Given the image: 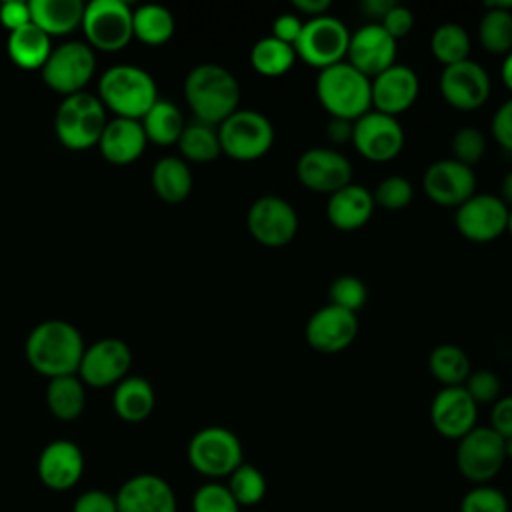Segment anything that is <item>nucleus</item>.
<instances>
[{
  "label": "nucleus",
  "mask_w": 512,
  "mask_h": 512,
  "mask_svg": "<svg viewBox=\"0 0 512 512\" xmlns=\"http://www.w3.org/2000/svg\"><path fill=\"white\" fill-rule=\"evenodd\" d=\"M98 98L116 118L142 120L158 100V90L146 70L132 64H118L100 76Z\"/></svg>",
  "instance_id": "4"
},
{
  "label": "nucleus",
  "mask_w": 512,
  "mask_h": 512,
  "mask_svg": "<svg viewBox=\"0 0 512 512\" xmlns=\"http://www.w3.org/2000/svg\"><path fill=\"white\" fill-rule=\"evenodd\" d=\"M176 22L168 8L160 4H144L132 10V34L144 44L160 46L174 34Z\"/></svg>",
  "instance_id": "33"
},
{
  "label": "nucleus",
  "mask_w": 512,
  "mask_h": 512,
  "mask_svg": "<svg viewBox=\"0 0 512 512\" xmlns=\"http://www.w3.org/2000/svg\"><path fill=\"white\" fill-rule=\"evenodd\" d=\"M30 20L44 34L64 36L82 26L84 4L80 0H30Z\"/></svg>",
  "instance_id": "27"
},
{
  "label": "nucleus",
  "mask_w": 512,
  "mask_h": 512,
  "mask_svg": "<svg viewBox=\"0 0 512 512\" xmlns=\"http://www.w3.org/2000/svg\"><path fill=\"white\" fill-rule=\"evenodd\" d=\"M184 98L198 122L218 126L238 110L240 86L228 68L206 62L186 74Z\"/></svg>",
  "instance_id": "2"
},
{
  "label": "nucleus",
  "mask_w": 512,
  "mask_h": 512,
  "mask_svg": "<svg viewBox=\"0 0 512 512\" xmlns=\"http://www.w3.org/2000/svg\"><path fill=\"white\" fill-rule=\"evenodd\" d=\"M500 198L506 206H512V170L506 172V176L500 182Z\"/></svg>",
  "instance_id": "56"
},
{
  "label": "nucleus",
  "mask_w": 512,
  "mask_h": 512,
  "mask_svg": "<svg viewBox=\"0 0 512 512\" xmlns=\"http://www.w3.org/2000/svg\"><path fill=\"white\" fill-rule=\"evenodd\" d=\"M374 206L372 190L350 182L328 196L326 216L334 228L352 232L362 228L372 218Z\"/></svg>",
  "instance_id": "26"
},
{
  "label": "nucleus",
  "mask_w": 512,
  "mask_h": 512,
  "mask_svg": "<svg viewBox=\"0 0 512 512\" xmlns=\"http://www.w3.org/2000/svg\"><path fill=\"white\" fill-rule=\"evenodd\" d=\"M480 46L490 54H508L512 50V12L486 8L478 24Z\"/></svg>",
  "instance_id": "38"
},
{
  "label": "nucleus",
  "mask_w": 512,
  "mask_h": 512,
  "mask_svg": "<svg viewBox=\"0 0 512 512\" xmlns=\"http://www.w3.org/2000/svg\"><path fill=\"white\" fill-rule=\"evenodd\" d=\"M192 512H240V506L228 486L210 480L196 488L192 496Z\"/></svg>",
  "instance_id": "42"
},
{
  "label": "nucleus",
  "mask_w": 512,
  "mask_h": 512,
  "mask_svg": "<svg viewBox=\"0 0 512 512\" xmlns=\"http://www.w3.org/2000/svg\"><path fill=\"white\" fill-rule=\"evenodd\" d=\"M394 40H400L404 36H408L414 28V14L408 6L396 2L386 14L384 18L378 22Z\"/></svg>",
  "instance_id": "46"
},
{
  "label": "nucleus",
  "mask_w": 512,
  "mask_h": 512,
  "mask_svg": "<svg viewBox=\"0 0 512 512\" xmlns=\"http://www.w3.org/2000/svg\"><path fill=\"white\" fill-rule=\"evenodd\" d=\"M296 62V50L278 38L264 36L250 50V64L262 76H282Z\"/></svg>",
  "instance_id": "35"
},
{
  "label": "nucleus",
  "mask_w": 512,
  "mask_h": 512,
  "mask_svg": "<svg viewBox=\"0 0 512 512\" xmlns=\"http://www.w3.org/2000/svg\"><path fill=\"white\" fill-rule=\"evenodd\" d=\"M130 366V346L120 338H102L84 350L78 374L86 386L108 388L124 380Z\"/></svg>",
  "instance_id": "16"
},
{
  "label": "nucleus",
  "mask_w": 512,
  "mask_h": 512,
  "mask_svg": "<svg viewBox=\"0 0 512 512\" xmlns=\"http://www.w3.org/2000/svg\"><path fill=\"white\" fill-rule=\"evenodd\" d=\"M296 176L308 190L330 196L352 182V164L336 148L314 146L296 160Z\"/></svg>",
  "instance_id": "15"
},
{
  "label": "nucleus",
  "mask_w": 512,
  "mask_h": 512,
  "mask_svg": "<svg viewBox=\"0 0 512 512\" xmlns=\"http://www.w3.org/2000/svg\"><path fill=\"white\" fill-rule=\"evenodd\" d=\"M326 136L334 144H340L344 140L352 142V122L342 118H330V122L326 124Z\"/></svg>",
  "instance_id": "52"
},
{
  "label": "nucleus",
  "mask_w": 512,
  "mask_h": 512,
  "mask_svg": "<svg viewBox=\"0 0 512 512\" xmlns=\"http://www.w3.org/2000/svg\"><path fill=\"white\" fill-rule=\"evenodd\" d=\"M506 230L512 234V206H508V222H506Z\"/></svg>",
  "instance_id": "59"
},
{
  "label": "nucleus",
  "mask_w": 512,
  "mask_h": 512,
  "mask_svg": "<svg viewBox=\"0 0 512 512\" xmlns=\"http://www.w3.org/2000/svg\"><path fill=\"white\" fill-rule=\"evenodd\" d=\"M46 404L58 420H76L84 412L86 404L84 382L76 374L50 378L46 388Z\"/></svg>",
  "instance_id": "31"
},
{
  "label": "nucleus",
  "mask_w": 512,
  "mask_h": 512,
  "mask_svg": "<svg viewBox=\"0 0 512 512\" xmlns=\"http://www.w3.org/2000/svg\"><path fill=\"white\" fill-rule=\"evenodd\" d=\"M492 136L494 140L504 148L512 152V98L504 100L494 116H492V124H490Z\"/></svg>",
  "instance_id": "48"
},
{
  "label": "nucleus",
  "mask_w": 512,
  "mask_h": 512,
  "mask_svg": "<svg viewBox=\"0 0 512 512\" xmlns=\"http://www.w3.org/2000/svg\"><path fill=\"white\" fill-rule=\"evenodd\" d=\"M428 368L442 386H462L472 372L468 354L456 344H438L428 356Z\"/></svg>",
  "instance_id": "36"
},
{
  "label": "nucleus",
  "mask_w": 512,
  "mask_h": 512,
  "mask_svg": "<svg viewBox=\"0 0 512 512\" xmlns=\"http://www.w3.org/2000/svg\"><path fill=\"white\" fill-rule=\"evenodd\" d=\"M504 454H506V458L512 460V436L504 438Z\"/></svg>",
  "instance_id": "58"
},
{
  "label": "nucleus",
  "mask_w": 512,
  "mask_h": 512,
  "mask_svg": "<svg viewBox=\"0 0 512 512\" xmlns=\"http://www.w3.org/2000/svg\"><path fill=\"white\" fill-rule=\"evenodd\" d=\"M36 468L46 488L64 492L80 482L84 474V454L72 440H54L40 452Z\"/></svg>",
  "instance_id": "24"
},
{
  "label": "nucleus",
  "mask_w": 512,
  "mask_h": 512,
  "mask_svg": "<svg viewBox=\"0 0 512 512\" xmlns=\"http://www.w3.org/2000/svg\"><path fill=\"white\" fill-rule=\"evenodd\" d=\"M396 4V0H364L360 4V10L372 20V22H380L384 18V14Z\"/></svg>",
  "instance_id": "54"
},
{
  "label": "nucleus",
  "mask_w": 512,
  "mask_h": 512,
  "mask_svg": "<svg viewBox=\"0 0 512 512\" xmlns=\"http://www.w3.org/2000/svg\"><path fill=\"white\" fill-rule=\"evenodd\" d=\"M358 334V318L354 312L326 304L318 308L306 322L304 336L306 342L322 352L336 354L348 348Z\"/></svg>",
  "instance_id": "20"
},
{
  "label": "nucleus",
  "mask_w": 512,
  "mask_h": 512,
  "mask_svg": "<svg viewBox=\"0 0 512 512\" xmlns=\"http://www.w3.org/2000/svg\"><path fill=\"white\" fill-rule=\"evenodd\" d=\"M72 512H118L116 498L106 490H86L82 492L72 506Z\"/></svg>",
  "instance_id": "47"
},
{
  "label": "nucleus",
  "mask_w": 512,
  "mask_h": 512,
  "mask_svg": "<svg viewBox=\"0 0 512 512\" xmlns=\"http://www.w3.org/2000/svg\"><path fill=\"white\" fill-rule=\"evenodd\" d=\"M96 70V54L86 42L70 40L52 48L46 64L42 66L44 84L66 96L84 92Z\"/></svg>",
  "instance_id": "10"
},
{
  "label": "nucleus",
  "mask_w": 512,
  "mask_h": 512,
  "mask_svg": "<svg viewBox=\"0 0 512 512\" xmlns=\"http://www.w3.org/2000/svg\"><path fill=\"white\" fill-rule=\"evenodd\" d=\"M216 130L222 152L240 162L264 156L274 144L272 122L252 108H238L222 120Z\"/></svg>",
  "instance_id": "6"
},
{
  "label": "nucleus",
  "mask_w": 512,
  "mask_h": 512,
  "mask_svg": "<svg viewBox=\"0 0 512 512\" xmlns=\"http://www.w3.org/2000/svg\"><path fill=\"white\" fill-rule=\"evenodd\" d=\"M80 28L92 50L118 52L134 38L132 10L122 0H92L84 4Z\"/></svg>",
  "instance_id": "9"
},
{
  "label": "nucleus",
  "mask_w": 512,
  "mask_h": 512,
  "mask_svg": "<svg viewBox=\"0 0 512 512\" xmlns=\"http://www.w3.org/2000/svg\"><path fill=\"white\" fill-rule=\"evenodd\" d=\"M246 226L258 244L280 248L294 240L298 232V214L286 198L264 194L248 208Z\"/></svg>",
  "instance_id": "12"
},
{
  "label": "nucleus",
  "mask_w": 512,
  "mask_h": 512,
  "mask_svg": "<svg viewBox=\"0 0 512 512\" xmlns=\"http://www.w3.org/2000/svg\"><path fill=\"white\" fill-rule=\"evenodd\" d=\"M106 108L98 96L78 92L66 96L54 116V132L68 150H88L98 146L106 126Z\"/></svg>",
  "instance_id": "5"
},
{
  "label": "nucleus",
  "mask_w": 512,
  "mask_h": 512,
  "mask_svg": "<svg viewBox=\"0 0 512 512\" xmlns=\"http://www.w3.org/2000/svg\"><path fill=\"white\" fill-rule=\"evenodd\" d=\"M500 78L506 84V88L512 92V50L504 56V62L500 66Z\"/></svg>",
  "instance_id": "55"
},
{
  "label": "nucleus",
  "mask_w": 512,
  "mask_h": 512,
  "mask_svg": "<svg viewBox=\"0 0 512 512\" xmlns=\"http://www.w3.org/2000/svg\"><path fill=\"white\" fill-rule=\"evenodd\" d=\"M398 40H394L378 22H366L350 32L346 62L370 80L396 64Z\"/></svg>",
  "instance_id": "17"
},
{
  "label": "nucleus",
  "mask_w": 512,
  "mask_h": 512,
  "mask_svg": "<svg viewBox=\"0 0 512 512\" xmlns=\"http://www.w3.org/2000/svg\"><path fill=\"white\" fill-rule=\"evenodd\" d=\"M154 390L150 382L142 376H126L114 386L112 406L120 420L128 424H138L146 420L154 410Z\"/></svg>",
  "instance_id": "28"
},
{
  "label": "nucleus",
  "mask_w": 512,
  "mask_h": 512,
  "mask_svg": "<svg viewBox=\"0 0 512 512\" xmlns=\"http://www.w3.org/2000/svg\"><path fill=\"white\" fill-rule=\"evenodd\" d=\"M350 42L348 26L330 14H322L316 18H308L302 26V32L294 44L296 56L314 66L324 70L346 60Z\"/></svg>",
  "instance_id": "8"
},
{
  "label": "nucleus",
  "mask_w": 512,
  "mask_h": 512,
  "mask_svg": "<svg viewBox=\"0 0 512 512\" xmlns=\"http://www.w3.org/2000/svg\"><path fill=\"white\" fill-rule=\"evenodd\" d=\"M484 8H498V10L512 12V0H486Z\"/></svg>",
  "instance_id": "57"
},
{
  "label": "nucleus",
  "mask_w": 512,
  "mask_h": 512,
  "mask_svg": "<svg viewBox=\"0 0 512 512\" xmlns=\"http://www.w3.org/2000/svg\"><path fill=\"white\" fill-rule=\"evenodd\" d=\"M328 296H330V304L356 314L366 304L368 290L360 278L352 274H342L332 280L328 288Z\"/></svg>",
  "instance_id": "41"
},
{
  "label": "nucleus",
  "mask_w": 512,
  "mask_h": 512,
  "mask_svg": "<svg viewBox=\"0 0 512 512\" xmlns=\"http://www.w3.org/2000/svg\"><path fill=\"white\" fill-rule=\"evenodd\" d=\"M490 428L504 440L512 436V396H500L490 410Z\"/></svg>",
  "instance_id": "49"
},
{
  "label": "nucleus",
  "mask_w": 512,
  "mask_h": 512,
  "mask_svg": "<svg viewBox=\"0 0 512 512\" xmlns=\"http://www.w3.org/2000/svg\"><path fill=\"white\" fill-rule=\"evenodd\" d=\"M148 140L140 120L114 118L108 120L98 140L100 154L114 166H128L136 162L146 148Z\"/></svg>",
  "instance_id": "25"
},
{
  "label": "nucleus",
  "mask_w": 512,
  "mask_h": 512,
  "mask_svg": "<svg viewBox=\"0 0 512 512\" xmlns=\"http://www.w3.org/2000/svg\"><path fill=\"white\" fill-rule=\"evenodd\" d=\"M462 386L470 394V398L476 402V406L494 404L500 398V390H502L500 378L492 370H474V372H470Z\"/></svg>",
  "instance_id": "45"
},
{
  "label": "nucleus",
  "mask_w": 512,
  "mask_h": 512,
  "mask_svg": "<svg viewBox=\"0 0 512 512\" xmlns=\"http://www.w3.org/2000/svg\"><path fill=\"white\" fill-rule=\"evenodd\" d=\"M302 26L304 22L300 16H296L294 12H282L272 22V36L294 46L302 32Z\"/></svg>",
  "instance_id": "50"
},
{
  "label": "nucleus",
  "mask_w": 512,
  "mask_h": 512,
  "mask_svg": "<svg viewBox=\"0 0 512 512\" xmlns=\"http://www.w3.org/2000/svg\"><path fill=\"white\" fill-rule=\"evenodd\" d=\"M176 144L180 148L182 160L186 158V160L198 162V164L212 162L222 154L216 126L204 124L198 120L184 126Z\"/></svg>",
  "instance_id": "34"
},
{
  "label": "nucleus",
  "mask_w": 512,
  "mask_h": 512,
  "mask_svg": "<svg viewBox=\"0 0 512 512\" xmlns=\"http://www.w3.org/2000/svg\"><path fill=\"white\" fill-rule=\"evenodd\" d=\"M330 6H332L330 0H292V8L300 14H308L310 18L326 14Z\"/></svg>",
  "instance_id": "53"
},
{
  "label": "nucleus",
  "mask_w": 512,
  "mask_h": 512,
  "mask_svg": "<svg viewBox=\"0 0 512 512\" xmlns=\"http://www.w3.org/2000/svg\"><path fill=\"white\" fill-rule=\"evenodd\" d=\"M6 50L10 60L22 68V70H42L46 64L50 52H52V42L50 36L44 34L38 26L32 22L8 32L6 40Z\"/></svg>",
  "instance_id": "29"
},
{
  "label": "nucleus",
  "mask_w": 512,
  "mask_h": 512,
  "mask_svg": "<svg viewBox=\"0 0 512 512\" xmlns=\"http://www.w3.org/2000/svg\"><path fill=\"white\" fill-rule=\"evenodd\" d=\"M372 198L374 204L384 210H402L412 202L414 188L408 182V178L392 174L378 182V186L372 190Z\"/></svg>",
  "instance_id": "40"
},
{
  "label": "nucleus",
  "mask_w": 512,
  "mask_h": 512,
  "mask_svg": "<svg viewBox=\"0 0 512 512\" xmlns=\"http://www.w3.org/2000/svg\"><path fill=\"white\" fill-rule=\"evenodd\" d=\"M418 92V74L410 66L396 62L372 78V110L398 116L416 102Z\"/></svg>",
  "instance_id": "23"
},
{
  "label": "nucleus",
  "mask_w": 512,
  "mask_h": 512,
  "mask_svg": "<svg viewBox=\"0 0 512 512\" xmlns=\"http://www.w3.org/2000/svg\"><path fill=\"white\" fill-rule=\"evenodd\" d=\"M152 188L156 196L168 204L186 200L192 192V172L186 160L176 156H164L152 166Z\"/></svg>",
  "instance_id": "30"
},
{
  "label": "nucleus",
  "mask_w": 512,
  "mask_h": 512,
  "mask_svg": "<svg viewBox=\"0 0 512 512\" xmlns=\"http://www.w3.org/2000/svg\"><path fill=\"white\" fill-rule=\"evenodd\" d=\"M422 188L432 202L458 208L476 192V174L474 168L454 158H442L426 168Z\"/></svg>",
  "instance_id": "19"
},
{
  "label": "nucleus",
  "mask_w": 512,
  "mask_h": 512,
  "mask_svg": "<svg viewBox=\"0 0 512 512\" xmlns=\"http://www.w3.org/2000/svg\"><path fill=\"white\" fill-rule=\"evenodd\" d=\"M228 490L240 508L256 506L266 496V478L254 464L242 462L228 476Z\"/></svg>",
  "instance_id": "39"
},
{
  "label": "nucleus",
  "mask_w": 512,
  "mask_h": 512,
  "mask_svg": "<svg viewBox=\"0 0 512 512\" xmlns=\"http://www.w3.org/2000/svg\"><path fill=\"white\" fill-rule=\"evenodd\" d=\"M438 86L442 98L458 110L480 108L488 100L492 90V82L486 68L470 58L444 66L440 72Z\"/></svg>",
  "instance_id": "18"
},
{
  "label": "nucleus",
  "mask_w": 512,
  "mask_h": 512,
  "mask_svg": "<svg viewBox=\"0 0 512 512\" xmlns=\"http://www.w3.org/2000/svg\"><path fill=\"white\" fill-rule=\"evenodd\" d=\"M504 462V440L490 426H476L458 440V472L476 486L490 482L502 470Z\"/></svg>",
  "instance_id": "11"
},
{
  "label": "nucleus",
  "mask_w": 512,
  "mask_h": 512,
  "mask_svg": "<svg viewBox=\"0 0 512 512\" xmlns=\"http://www.w3.org/2000/svg\"><path fill=\"white\" fill-rule=\"evenodd\" d=\"M508 206L496 194L474 192L456 208L454 224L470 242H492L506 232Z\"/></svg>",
  "instance_id": "14"
},
{
  "label": "nucleus",
  "mask_w": 512,
  "mask_h": 512,
  "mask_svg": "<svg viewBox=\"0 0 512 512\" xmlns=\"http://www.w3.org/2000/svg\"><path fill=\"white\" fill-rule=\"evenodd\" d=\"M86 346L78 328L66 320H44L26 338L24 354L32 370L58 378L78 374Z\"/></svg>",
  "instance_id": "1"
},
{
  "label": "nucleus",
  "mask_w": 512,
  "mask_h": 512,
  "mask_svg": "<svg viewBox=\"0 0 512 512\" xmlns=\"http://www.w3.org/2000/svg\"><path fill=\"white\" fill-rule=\"evenodd\" d=\"M186 456L190 466L210 480L230 476L244 462L240 438L224 426L198 430L188 442Z\"/></svg>",
  "instance_id": "7"
},
{
  "label": "nucleus",
  "mask_w": 512,
  "mask_h": 512,
  "mask_svg": "<svg viewBox=\"0 0 512 512\" xmlns=\"http://www.w3.org/2000/svg\"><path fill=\"white\" fill-rule=\"evenodd\" d=\"M30 6L28 2H18V0H12V2H4L0 4V24L8 30V32H14L26 24H30Z\"/></svg>",
  "instance_id": "51"
},
{
  "label": "nucleus",
  "mask_w": 512,
  "mask_h": 512,
  "mask_svg": "<svg viewBox=\"0 0 512 512\" xmlns=\"http://www.w3.org/2000/svg\"><path fill=\"white\" fill-rule=\"evenodd\" d=\"M450 150L454 160L474 168V164H478L486 152V136L476 126H462L454 132Z\"/></svg>",
  "instance_id": "43"
},
{
  "label": "nucleus",
  "mask_w": 512,
  "mask_h": 512,
  "mask_svg": "<svg viewBox=\"0 0 512 512\" xmlns=\"http://www.w3.org/2000/svg\"><path fill=\"white\" fill-rule=\"evenodd\" d=\"M430 50L434 58L444 66L468 60L470 36L464 26L456 22H444L434 28L430 36Z\"/></svg>",
  "instance_id": "37"
},
{
  "label": "nucleus",
  "mask_w": 512,
  "mask_h": 512,
  "mask_svg": "<svg viewBox=\"0 0 512 512\" xmlns=\"http://www.w3.org/2000/svg\"><path fill=\"white\" fill-rule=\"evenodd\" d=\"M478 406L464 386H442L430 404V422L434 430L450 440H460L476 428Z\"/></svg>",
  "instance_id": "21"
},
{
  "label": "nucleus",
  "mask_w": 512,
  "mask_h": 512,
  "mask_svg": "<svg viewBox=\"0 0 512 512\" xmlns=\"http://www.w3.org/2000/svg\"><path fill=\"white\" fill-rule=\"evenodd\" d=\"M460 512H508V498L494 486L478 484L462 496Z\"/></svg>",
  "instance_id": "44"
},
{
  "label": "nucleus",
  "mask_w": 512,
  "mask_h": 512,
  "mask_svg": "<svg viewBox=\"0 0 512 512\" xmlns=\"http://www.w3.org/2000/svg\"><path fill=\"white\" fill-rule=\"evenodd\" d=\"M316 96L330 118L354 122L372 110V80L342 60L318 70Z\"/></svg>",
  "instance_id": "3"
},
{
  "label": "nucleus",
  "mask_w": 512,
  "mask_h": 512,
  "mask_svg": "<svg viewBox=\"0 0 512 512\" xmlns=\"http://www.w3.org/2000/svg\"><path fill=\"white\" fill-rule=\"evenodd\" d=\"M140 124L144 128L146 140L154 142L158 146L176 144L184 126H186L180 110L176 108V104H172L168 100H160V98L144 114Z\"/></svg>",
  "instance_id": "32"
},
{
  "label": "nucleus",
  "mask_w": 512,
  "mask_h": 512,
  "mask_svg": "<svg viewBox=\"0 0 512 512\" xmlns=\"http://www.w3.org/2000/svg\"><path fill=\"white\" fill-rule=\"evenodd\" d=\"M118 512H178L172 486L158 474L130 476L114 494Z\"/></svg>",
  "instance_id": "22"
},
{
  "label": "nucleus",
  "mask_w": 512,
  "mask_h": 512,
  "mask_svg": "<svg viewBox=\"0 0 512 512\" xmlns=\"http://www.w3.org/2000/svg\"><path fill=\"white\" fill-rule=\"evenodd\" d=\"M352 144L370 162H388L404 146V128L396 116L368 110L352 122Z\"/></svg>",
  "instance_id": "13"
}]
</instances>
